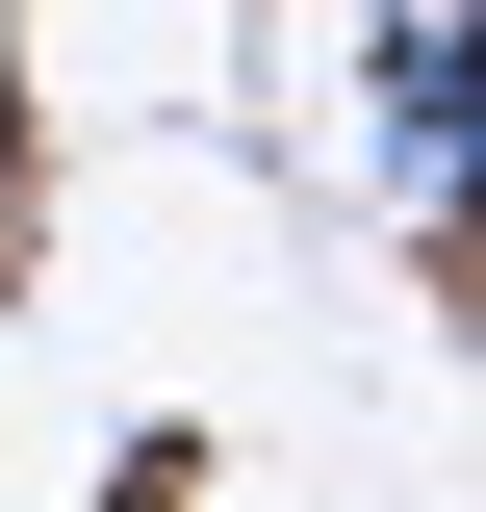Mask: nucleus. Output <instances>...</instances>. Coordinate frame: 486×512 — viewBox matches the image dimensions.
I'll return each instance as SVG.
<instances>
[{
    "mask_svg": "<svg viewBox=\"0 0 486 512\" xmlns=\"http://www.w3.org/2000/svg\"><path fill=\"white\" fill-rule=\"evenodd\" d=\"M359 128H384L410 256H461V0H384V26H359Z\"/></svg>",
    "mask_w": 486,
    "mask_h": 512,
    "instance_id": "1",
    "label": "nucleus"
},
{
    "mask_svg": "<svg viewBox=\"0 0 486 512\" xmlns=\"http://www.w3.org/2000/svg\"><path fill=\"white\" fill-rule=\"evenodd\" d=\"M103 512H180V436H154V461H103Z\"/></svg>",
    "mask_w": 486,
    "mask_h": 512,
    "instance_id": "3",
    "label": "nucleus"
},
{
    "mask_svg": "<svg viewBox=\"0 0 486 512\" xmlns=\"http://www.w3.org/2000/svg\"><path fill=\"white\" fill-rule=\"evenodd\" d=\"M0 205H26V0H0Z\"/></svg>",
    "mask_w": 486,
    "mask_h": 512,
    "instance_id": "2",
    "label": "nucleus"
}]
</instances>
